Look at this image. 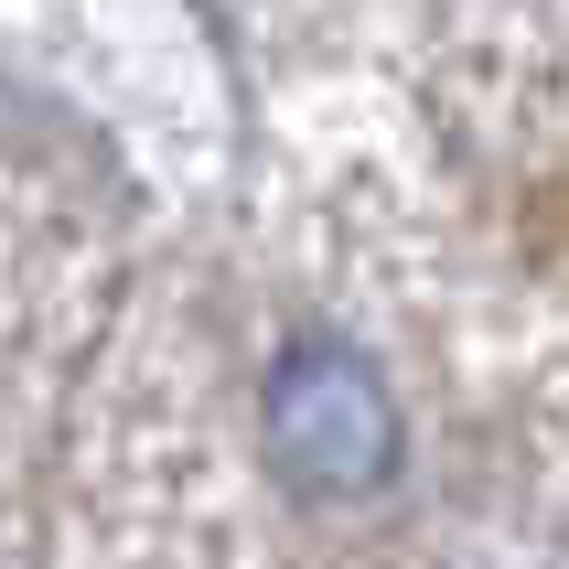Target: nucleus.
I'll list each match as a JSON object with an SVG mask.
<instances>
[{
	"mask_svg": "<svg viewBox=\"0 0 569 569\" xmlns=\"http://www.w3.org/2000/svg\"><path fill=\"white\" fill-rule=\"evenodd\" d=\"M258 441H269L280 483H301V495H377L398 473L409 430H398V398H387L377 366L333 333H312L258 387Z\"/></svg>",
	"mask_w": 569,
	"mask_h": 569,
	"instance_id": "f257e3e1",
	"label": "nucleus"
}]
</instances>
